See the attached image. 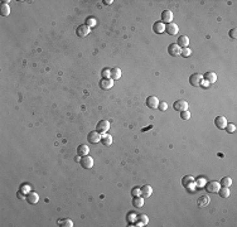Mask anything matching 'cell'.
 I'll return each instance as SVG.
<instances>
[{
	"instance_id": "36",
	"label": "cell",
	"mask_w": 237,
	"mask_h": 227,
	"mask_svg": "<svg viewBox=\"0 0 237 227\" xmlns=\"http://www.w3.org/2000/svg\"><path fill=\"white\" fill-rule=\"evenodd\" d=\"M194 184L198 185L199 188H202V187L206 185V179H205V178H198V179H197V183H194Z\"/></svg>"
},
{
	"instance_id": "8",
	"label": "cell",
	"mask_w": 237,
	"mask_h": 227,
	"mask_svg": "<svg viewBox=\"0 0 237 227\" xmlns=\"http://www.w3.org/2000/svg\"><path fill=\"white\" fill-rule=\"evenodd\" d=\"M165 32L170 36H175L179 32V28L175 23H169V24H165Z\"/></svg>"
},
{
	"instance_id": "19",
	"label": "cell",
	"mask_w": 237,
	"mask_h": 227,
	"mask_svg": "<svg viewBox=\"0 0 237 227\" xmlns=\"http://www.w3.org/2000/svg\"><path fill=\"white\" fill-rule=\"evenodd\" d=\"M136 223L138 226H146L149 223V218L146 215H138V218H136Z\"/></svg>"
},
{
	"instance_id": "39",
	"label": "cell",
	"mask_w": 237,
	"mask_h": 227,
	"mask_svg": "<svg viewBox=\"0 0 237 227\" xmlns=\"http://www.w3.org/2000/svg\"><path fill=\"white\" fill-rule=\"evenodd\" d=\"M230 37H231L232 39H236V38H237V29H236V28H232V29L230 30Z\"/></svg>"
},
{
	"instance_id": "20",
	"label": "cell",
	"mask_w": 237,
	"mask_h": 227,
	"mask_svg": "<svg viewBox=\"0 0 237 227\" xmlns=\"http://www.w3.org/2000/svg\"><path fill=\"white\" fill-rule=\"evenodd\" d=\"M210 202H211V200H210L208 196H206V194H205V196H200L198 198V201H197V203H198L199 207H206V206L210 205Z\"/></svg>"
},
{
	"instance_id": "12",
	"label": "cell",
	"mask_w": 237,
	"mask_h": 227,
	"mask_svg": "<svg viewBox=\"0 0 237 227\" xmlns=\"http://www.w3.org/2000/svg\"><path fill=\"white\" fill-rule=\"evenodd\" d=\"M27 201H28V203H30V205H36V203H38V201H39V196L36 193V192H29V193H27V198H25Z\"/></svg>"
},
{
	"instance_id": "14",
	"label": "cell",
	"mask_w": 237,
	"mask_h": 227,
	"mask_svg": "<svg viewBox=\"0 0 237 227\" xmlns=\"http://www.w3.org/2000/svg\"><path fill=\"white\" fill-rule=\"evenodd\" d=\"M146 106L150 109H158L159 106V100L156 99L155 96H149L146 99Z\"/></svg>"
},
{
	"instance_id": "40",
	"label": "cell",
	"mask_w": 237,
	"mask_h": 227,
	"mask_svg": "<svg viewBox=\"0 0 237 227\" xmlns=\"http://www.w3.org/2000/svg\"><path fill=\"white\" fill-rule=\"evenodd\" d=\"M20 190H22V192H27V193H29V185H23Z\"/></svg>"
},
{
	"instance_id": "10",
	"label": "cell",
	"mask_w": 237,
	"mask_h": 227,
	"mask_svg": "<svg viewBox=\"0 0 237 227\" xmlns=\"http://www.w3.org/2000/svg\"><path fill=\"white\" fill-rule=\"evenodd\" d=\"M112 86H114V80L112 78H102L100 81V87L102 90H105V91L112 88Z\"/></svg>"
},
{
	"instance_id": "28",
	"label": "cell",
	"mask_w": 237,
	"mask_h": 227,
	"mask_svg": "<svg viewBox=\"0 0 237 227\" xmlns=\"http://www.w3.org/2000/svg\"><path fill=\"white\" fill-rule=\"evenodd\" d=\"M58 225L62 226V227H73V222L71 220H59L58 221Z\"/></svg>"
},
{
	"instance_id": "24",
	"label": "cell",
	"mask_w": 237,
	"mask_h": 227,
	"mask_svg": "<svg viewBox=\"0 0 237 227\" xmlns=\"http://www.w3.org/2000/svg\"><path fill=\"white\" fill-rule=\"evenodd\" d=\"M101 143H102L104 145H106V146L111 145L112 144V136L109 135V134H104L102 138H101Z\"/></svg>"
},
{
	"instance_id": "3",
	"label": "cell",
	"mask_w": 237,
	"mask_h": 227,
	"mask_svg": "<svg viewBox=\"0 0 237 227\" xmlns=\"http://www.w3.org/2000/svg\"><path fill=\"white\" fill-rule=\"evenodd\" d=\"M101 138H102V134H100L98 131H91L87 135V140L90 144H97L98 141H101Z\"/></svg>"
},
{
	"instance_id": "34",
	"label": "cell",
	"mask_w": 237,
	"mask_h": 227,
	"mask_svg": "<svg viewBox=\"0 0 237 227\" xmlns=\"http://www.w3.org/2000/svg\"><path fill=\"white\" fill-rule=\"evenodd\" d=\"M86 25L90 27V28H91V27H95V25H96V19L92 18V17L87 18V19H86Z\"/></svg>"
},
{
	"instance_id": "9",
	"label": "cell",
	"mask_w": 237,
	"mask_h": 227,
	"mask_svg": "<svg viewBox=\"0 0 237 227\" xmlns=\"http://www.w3.org/2000/svg\"><path fill=\"white\" fill-rule=\"evenodd\" d=\"M90 32H91V28L87 27L86 24H83V25H80V27L76 29V34H77L78 37H86V36H88Z\"/></svg>"
},
{
	"instance_id": "30",
	"label": "cell",
	"mask_w": 237,
	"mask_h": 227,
	"mask_svg": "<svg viewBox=\"0 0 237 227\" xmlns=\"http://www.w3.org/2000/svg\"><path fill=\"white\" fill-rule=\"evenodd\" d=\"M225 130H226L227 133L232 134V133H235V131H236V125H235V124H232V122H227V124H226V126H225Z\"/></svg>"
},
{
	"instance_id": "6",
	"label": "cell",
	"mask_w": 237,
	"mask_h": 227,
	"mask_svg": "<svg viewBox=\"0 0 237 227\" xmlns=\"http://www.w3.org/2000/svg\"><path fill=\"white\" fill-rule=\"evenodd\" d=\"M173 107H174V110H175V111L182 112V111H187V110H188V107H189V105H188V102H187V101H184V100H178V101H175V102H174Z\"/></svg>"
},
{
	"instance_id": "16",
	"label": "cell",
	"mask_w": 237,
	"mask_h": 227,
	"mask_svg": "<svg viewBox=\"0 0 237 227\" xmlns=\"http://www.w3.org/2000/svg\"><path fill=\"white\" fill-rule=\"evenodd\" d=\"M203 80H205L206 82H208L210 85L215 83L217 81V75L215 72H207V73H205V76H203Z\"/></svg>"
},
{
	"instance_id": "22",
	"label": "cell",
	"mask_w": 237,
	"mask_h": 227,
	"mask_svg": "<svg viewBox=\"0 0 237 227\" xmlns=\"http://www.w3.org/2000/svg\"><path fill=\"white\" fill-rule=\"evenodd\" d=\"M88 153H90V148H88L87 145H85V144H82V145H80V146L77 148V154H78L80 156L88 155Z\"/></svg>"
},
{
	"instance_id": "18",
	"label": "cell",
	"mask_w": 237,
	"mask_h": 227,
	"mask_svg": "<svg viewBox=\"0 0 237 227\" xmlns=\"http://www.w3.org/2000/svg\"><path fill=\"white\" fill-rule=\"evenodd\" d=\"M177 44L180 47V48H187L189 46V38L187 36H180L177 41Z\"/></svg>"
},
{
	"instance_id": "23",
	"label": "cell",
	"mask_w": 237,
	"mask_h": 227,
	"mask_svg": "<svg viewBox=\"0 0 237 227\" xmlns=\"http://www.w3.org/2000/svg\"><path fill=\"white\" fill-rule=\"evenodd\" d=\"M218 193H220V196H221L222 198H228V197H230V194H231L228 187H221L220 190H218Z\"/></svg>"
},
{
	"instance_id": "5",
	"label": "cell",
	"mask_w": 237,
	"mask_h": 227,
	"mask_svg": "<svg viewBox=\"0 0 237 227\" xmlns=\"http://www.w3.org/2000/svg\"><path fill=\"white\" fill-rule=\"evenodd\" d=\"M80 163H81L82 168L90 169V168L93 167V159H92V156H90V155H85V156H82V159L80 160Z\"/></svg>"
},
{
	"instance_id": "27",
	"label": "cell",
	"mask_w": 237,
	"mask_h": 227,
	"mask_svg": "<svg viewBox=\"0 0 237 227\" xmlns=\"http://www.w3.org/2000/svg\"><path fill=\"white\" fill-rule=\"evenodd\" d=\"M192 183H194V178L193 177H190V175H185L183 179H182V184L187 188L189 184H192Z\"/></svg>"
},
{
	"instance_id": "13",
	"label": "cell",
	"mask_w": 237,
	"mask_h": 227,
	"mask_svg": "<svg viewBox=\"0 0 237 227\" xmlns=\"http://www.w3.org/2000/svg\"><path fill=\"white\" fill-rule=\"evenodd\" d=\"M172 20H173V13L170 10H164L161 13V23L169 24V23H172Z\"/></svg>"
},
{
	"instance_id": "35",
	"label": "cell",
	"mask_w": 237,
	"mask_h": 227,
	"mask_svg": "<svg viewBox=\"0 0 237 227\" xmlns=\"http://www.w3.org/2000/svg\"><path fill=\"white\" fill-rule=\"evenodd\" d=\"M190 54H192V51H190L188 47H187V48H182V53H180V56H183V57L187 58V57H189Z\"/></svg>"
},
{
	"instance_id": "11",
	"label": "cell",
	"mask_w": 237,
	"mask_h": 227,
	"mask_svg": "<svg viewBox=\"0 0 237 227\" xmlns=\"http://www.w3.org/2000/svg\"><path fill=\"white\" fill-rule=\"evenodd\" d=\"M153 32L155 34H161L165 32V24L161 23V22H155L153 24Z\"/></svg>"
},
{
	"instance_id": "7",
	"label": "cell",
	"mask_w": 237,
	"mask_h": 227,
	"mask_svg": "<svg viewBox=\"0 0 237 227\" xmlns=\"http://www.w3.org/2000/svg\"><path fill=\"white\" fill-rule=\"evenodd\" d=\"M168 52H169V54L173 56V57H178L182 53V48L177 43H173V44H170V46L168 47Z\"/></svg>"
},
{
	"instance_id": "31",
	"label": "cell",
	"mask_w": 237,
	"mask_h": 227,
	"mask_svg": "<svg viewBox=\"0 0 237 227\" xmlns=\"http://www.w3.org/2000/svg\"><path fill=\"white\" fill-rule=\"evenodd\" d=\"M220 184H221L222 187H231V184H232V179H231L230 177H225V178L221 179Z\"/></svg>"
},
{
	"instance_id": "29",
	"label": "cell",
	"mask_w": 237,
	"mask_h": 227,
	"mask_svg": "<svg viewBox=\"0 0 237 227\" xmlns=\"http://www.w3.org/2000/svg\"><path fill=\"white\" fill-rule=\"evenodd\" d=\"M0 13H2L3 17H8L10 14V8L8 4H3L2 5V9H0Z\"/></svg>"
},
{
	"instance_id": "33",
	"label": "cell",
	"mask_w": 237,
	"mask_h": 227,
	"mask_svg": "<svg viewBox=\"0 0 237 227\" xmlns=\"http://www.w3.org/2000/svg\"><path fill=\"white\" fill-rule=\"evenodd\" d=\"M101 75H102V78H111V70L104 68L101 71Z\"/></svg>"
},
{
	"instance_id": "1",
	"label": "cell",
	"mask_w": 237,
	"mask_h": 227,
	"mask_svg": "<svg viewBox=\"0 0 237 227\" xmlns=\"http://www.w3.org/2000/svg\"><path fill=\"white\" fill-rule=\"evenodd\" d=\"M109 129H110V122L107 120H101L96 125V131H98L100 134H106Z\"/></svg>"
},
{
	"instance_id": "4",
	"label": "cell",
	"mask_w": 237,
	"mask_h": 227,
	"mask_svg": "<svg viewBox=\"0 0 237 227\" xmlns=\"http://www.w3.org/2000/svg\"><path fill=\"white\" fill-rule=\"evenodd\" d=\"M202 82H203V76L199 75V73H193V75L189 77V83H190L192 86H194V87L200 86Z\"/></svg>"
},
{
	"instance_id": "41",
	"label": "cell",
	"mask_w": 237,
	"mask_h": 227,
	"mask_svg": "<svg viewBox=\"0 0 237 227\" xmlns=\"http://www.w3.org/2000/svg\"><path fill=\"white\" fill-rule=\"evenodd\" d=\"M114 2L112 0H104V4H106V5H111Z\"/></svg>"
},
{
	"instance_id": "26",
	"label": "cell",
	"mask_w": 237,
	"mask_h": 227,
	"mask_svg": "<svg viewBox=\"0 0 237 227\" xmlns=\"http://www.w3.org/2000/svg\"><path fill=\"white\" fill-rule=\"evenodd\" d=\"M136 218H138V215L134 213V212H129L127 216H126V221H127L129 223H131V225L136 222Z\"/></svg>"
},
{
	"instance_id": "37",
	"label": "cell",
	"mask_w": 237,
	"mask_h": 227,
	"mask_svg": "<svg viewBox=\"0 0 237 227\" xmlns=\"http://www.w3.org/2000/svg\"><path fill=\"white\" fill-rule=\"evenodd\" d=\"M180 117L183 119V120H189L190 119V112L187 110V111H182L180 112Z\"/></svg>"
},
{
	"instance_id": "17",
	"label": "cell",
	"mask_w": 237,
	"mask_h": 227,
	"mask_svg": "<svg viewBox=\"0 0 237 227\" xmlns=\"http://www.w3.org/2000/svg\"><path fill=\"white\" fill-rule=\"evenodd\" d=\"M153 194V188L150 185H143L141 187V197L143 198H149Z\"/></svg>"
},
{
	"instance_id": "2",
	"label": "cell",
	"mask_w": 237,
	"mask_h": 227,
	"mask_svg": "<svg viewBox=\"0 0 237 227\" xmlns=\"http://www.w3.org/2000/svg\"><path fill=\"white\" fill-rule=\"evenodd\" d=\"M205 188H206V190H207L208 193H218V190H220V188H221V184H220V182L212 180V182L206 183Z\"/></svg>"
},
{
	"instance_id": "38",
	"label": "cell",
	"mask_w": 237,
	"mask_h": 227,
	"mask_svg": "<svg viewBox=\"0 0 237 227\" xmlns=\"http://www.w3.org/2000/svg\"><path fill=\"white\" fill-rule=\"evenodd\" d=\"M158 109H159L160 111H165V110L168 109V104H166V102H164V101H161V102H159Z\"/></svg>"
},
{
	"instance_id": "21",
	"label": "cell",
	"mask_w": 237,
	"mask_h": 227,
	"mask_svg": "<svg viewBox=\"0 0 237 227\" xmlns=\"http://www.w3.org/2000/svg\"><path fill=\"white\" fill-rule=\"evenodd\" d=\"M132 206H134L135 208H141V207L144 206V198H143L141 196L134 197V198H132Z\"/></svg>"
},
{
	"instance_id": "15",
	"label": "cell",
	"mask_w": 237,
	"mask_h": 227,
	"mask_svg": "<svg viewBox=\"0 0 237 227\" xmlns=\"http://www.w3.org/2000/svg\"><path fill=\"white\" fill-rule=\"evenodd\" d=\"M226 124H227V120H226L225 116H217L215 119V125H216V127L220 129V130H221V129H225Z\"/></svg>"
},
{
	"instance_id": "25",
	"label": "cell",
	"mask_w": 237,
	"mask_h": 227,
	"mask_svg": "<svg viewBox=\"0 0 237 227\" xmlns=\"http://www.w3.org/2000/svg\"><path fill=\"white\" fill-rule=\"evenodd\" d=\"M120 77H121V70L117 68V67L112 68V70H111V78H112V80H119Z\"/></svg>"
},
{
	"instance_id": "32",
	"label": "cell",
	"mask_w": 237,
	"mask_h": 227,
	"mask_svg": "<svg viewBox=\"0 0 237 227\" xmlns=\"http://www.w3.org/2000/svg\"><path fill=\"white\" fill-rule=\"evenodd\" d=\"M131 194H132V197H139V196H141V188L134 187V188L131 189Z\"/></svg>"
}]
</instances>
